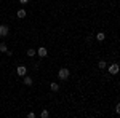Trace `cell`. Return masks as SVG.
I'll list each match as a JSON object with an SVG mask.
<instances>
[{
	"instance_id": "6da1fadb",
	"label": "cell",
	"mask_w": 120,
	"mask_h": 118,
	"mask_svg": "<svg viewBox=\"0 0 120 118\" xmlns=\"http://www.w3.org/2000/svg\"><path fill=\"white\" fill-rule=\"evenodd\" d=\"M69 75H71V72H69V69H59V72H58V77H59V80H67L69 78Z\"/></svg>"
},
{
	"instance_id": "7a4b0ae2",
	"label": "cell",
	"mask_w": 120,
	"mask_h": 118,
	"mask_svg": "<svg viewBox=\"0 0 120 118\" xmlns=\"http://www.w3.org/2000/svg\"><path fill=\"white\" fill-rule=\"evenodd\" d=\"M8 34H10V29H8V26L2 24V26H0V37H7Z\"/></svg>"
},
{
	"instance_id": "3957f363",
	"label": "cell",
	"mask_w": 120,
	"mask_h": 118,
	"mask_svg": "<svg viewBox=\"0 0 120 118\" xmlns=\"http://www.w3.org/2000/svg\"><path fill=\"white\" fill-rule=\"evenodd\" d=\"M16 72H18V75H19V77H24L27 70H26V67H24V65H19L18 69H16Z\"/></svg>"
},
{
	"instance_id": "277c9868",
	"label": "cell",
	"mask_w": 120,
	"mask_h": 118,
	"mask_svg": "<svg viewBox=\"0 0 120 118\" xmlns=\"http://www.w3.org/2000/svg\"><path fill=\"white\" fill-rule=\"evenodd\" d=\"M109 72H111L112 75H114V73H117V72H119V64H112L111 67H109Z\"/></svg>"
},
{
	"instance_id": "5b68a950",
	"label": "cell",
	"mask_w": 120,
	"mask_h": 118,
	"mask_svg": "<svg viewBox=\"0 0 120 118\" xmlns=\"http://www.w3.org/2000/svg\"><path fill=\"white\" fill-rule=\"evenodd\" d=\"M37 54L40 56V57H45V56H46V48H45V46H42V48H38Z\"/></svg>"
},
{
	"instance_id": "8992f818",
	"label": "cell",
	"mask_w": 120,
	"mask_h": 118,
	"mask_svg": "<svg viewBox=\"0 0 120 118\" xmlns=\"http://www.w3.org/2000/svg\"><path fill=\"white\" fill-rule=\"evenodd\" d=\"M24 85L30 86V85H32V78H30V77H26V75H24Z\"/></svg>"
},
{
	"instance_id": "52a82bcc",
	"label": "cell",
	"mask_w": 120,
	"mask_h": 118,
	"mask_svg": "<svg viewBox=\"0 0 120 118\" xmlns=\"http://www.w3.org/2000/svg\"><path fill=\"white\" fill-rule=\"evenodd\" d=\"M35 54H37V51H35V50H32V48L27 50V56H29V57H34Z\"/></svg>"
},
{
	"instance_id": "ba28073f",
	"label": "cell",
	"mask_w": 120,
	"mask_h": 118,
	"mask_svg": "<svg viewBox=\"0 0 120 118\" xmlns=\"http://www.w3.org/2000/svg\"><path fill=\"white\" fill-rule=\"evenodd\" d=\"M50 88H51V91H58V89H59V85H58V83H51Z\"/></svg>"
},
{
	"instance_id": "9c48e42d",
	"label": "cell",
	"mask_w": 120,
	"mask_h": 118,
	"mask_svg": "<svg viewBox=\"0 0 120 118\" xmlns=\"http://www.w3.org/2000/svg\"><path fill=\"white\" fill-rule=\"evenodd\" d=\"M16 14H18V18H26V11L24 10H19Z\"/></svg>"
},
{
	"instance_id": "30bf717a",
	"label": "cell",
	"mask_w": 120,
	"mask_h": 118,
	"mask_svg": "<svg viewBox=\"0 0 120 118\" xmlns=\"http://www.w3.org/2000/svg\"><path fill=\"white\" fill-rule=\"evenodd\" d=\"M0 51H2V53H7V51H8V48H7L5 43H0Z\"/></svg>"
},
{
	"instance_id": "8fae6325",
	"label": "cell",
	"mask_w": 120,
	"mask_h": 118,
	"mask_svg": "<svg viewBox=\"0 0 120 118\" xmlns=\"http://www.w3.org/2000/svg\"><path fill=\"white\" fill-rule=\"evenodd\" d=\"M104 38H106V35H104V34H102V32H99V34H98V35H96V40H99V42H102V40H104Z\"/></svg>"
},
{
	"instance_id": "7c38bea8",
	"label": "cell",
	"mask_w": 120,
	"mask_h": 118,
	"mask_svg": "<svg viewBox=\"0 0 120 118\" xmlns=\"http://www.w3.org/2000/svg\"><path fill=\"white\" fill-rule=\"evenodd\" d=\"M106 65H107V64L104 62V61H99V62H98V67H99V69H106Z\"/></svg>"
},
{
	"instance_id": "4fadbf2b",
	"label": "cell",
	"mask_w": 120,
	"mask_h": 118,
	"mask_svg": "<svg viewBox=\"0 0 120 118\" xmlns=\"http://www.w3.org/2000/svg\"><path fill=\"white\" fill-rule=\"evenodd\" d=\"M48 115H50V113H48V110H43V112L40 113V117H42V118H46Z\"/></svg>"
},
{
	"instance_id": "5bb4252c",
	"label": "cell",
	"mask_w": 120,
	"mask_h": 118,
	"mask_svg": "<svg viewBox=\"0 0 120 118\" xmlns=\"http://www.w3.org/2000/svg\"><path fill=\"white\" fill-rule=\"evenodd\" d=\"M19 2H21V3H26V2H27V0H19Z\"/></svg>"
}]
</instances>
